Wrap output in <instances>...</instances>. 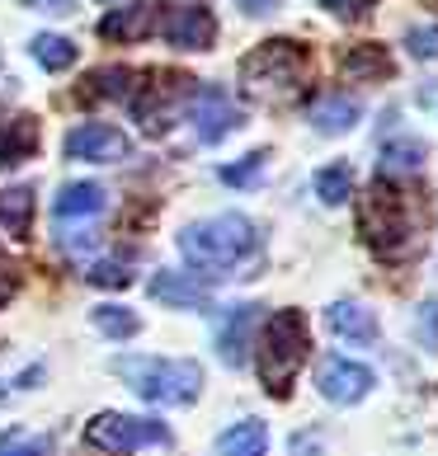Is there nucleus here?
<instances>
[{
    "instance_id": "nucleus-26",
    "label": "nucleus",
    "mask_w": 438,
    "mask_h": 456,
    "mask_svg": "<svg viewBox=\"0 0 438 456\" xmlns=\"http://www.w3.org/2000/svg\"><path fill=\"white\" fill-rule=\"evenodd\" d=\"M269 160H274V151H269V146H255L250 156H241L236 165H222V183H227V189H250V183L264 175Z\"/></svg>"
},
{
    "instance_id": "nucleus-14",
    "label": "nucleus",
    "mask_w": 438,
    "mask_h": 456,
    "mask_svg": "<svg viewBox=\"0 0 438 456\" xmlns=\"http://www.w3.org/2000/svg\"><path fill=\"white\" fill-rule=\"evenodd\" d=\"M137 71L132 66H99V71H90L86 80H80L76 99L80 104H99V99H113V104H123V99L137 94Z\"/></svg>"
},
{
    "instance_id": "nucleus-10",
    "label": "nucleus",
    "mask_w": 438,
    "mask_h": 456,
    "mask_svg": "<svg viewBox=\"0 0 438 456\" xmlns=\"http://www.w3.org/2000/svg\"><path fill=\"white\" fill-rule=\"evenodd\" d=\"M161 33L170 47H179V53H208L217 43V14L208 5H184V10L165 14Z\"/></svg>"
},
{
    "instance_id": "nucleus-5",
    "label": "nucleus",
    "mask_w": 438,
    "mask_h": 456,
    "mask_svg": "<svg viewBox=\"0 0 438 456\" xmlns=\"http://www.w3.org/2000/svg\"><path fill=\"white\" fill-rule=\"evenodd\" d=\"M113 371L146 404H165V410H179L203 395V367L194 358H118Z\"/></svg>"
},
{
    "instance_id": "nucleus-36",
    "label": "nucleus",
    "mask_w": 438,
    "mask_h": 456,
    "mask_svg": "<svg viewBox=\"0 0 438 456\" xmlns=\"http://www.w3.org/2000/svg\"><path fill=\"white\" fill-rule=\"evenodd\" d=\"M236 10H245L250 20H264V14L278 10V0H236Z\"/></svg>"
},
{
    "instance_id": "nucleus-29",
    "label": "nucleus",
    "mask_w": 438,
    "mask_h": 456,
    "mask_svg": "<svg viewBox=\"0 0 438 456\" xmlns=\"http://www.w3.org/2000/svg\"><path fill=\"white\" fill-rule=\"evenodd\" d=\"M86 282H95V287H128L132 273H128V264H118V259H99V264L86 268Z\"/></svg>"
},
{
    "instance_id": "nucleus-8",
    "label": "nucleus",
    "mask_w": 438,
    "mask_h": 456,
    "mask_svg": "<svg viewBox=\"0 0 438 456\" xmlns=\"http://www.w3.org/2000/svg\"><path fill=\"white\" fill-rule=\"evenodd\" d=\"M151 86H137L132 94V113L146 137H161L165 127L175 123V113H184V99L194 94V80L179 76V71H165V76H146Z\"/></svg>"
},
{
    "instance_id": "nucleus-7",
    "label": "nucleus",
    "mask_w": 438,
    "mask_h": 456,
    "mask_svg": "<svg viewBox=\"0 0 438 456\" xmlns=\"http://www.w3.org/2000/svg\"><path fill=\"white\" fill-rule=\"evenodd\" d=\"M184 123L194 127V137L203 142V146H212V142H222L227 132H236L245 123V113H241V104L231 99V90L227 86H194V94L184 99Z\"/></svg>"
},
{
    "instance_id": "nucleus-24",
    "label": "nucleus",
    "mask_w": 438,
    "mask_h": 456,
    "mask_svg": "<svg viewBox=\"0 0 438 456\" xmlns=\"http://www.w3.org/2000/svg\"><path fill=\"white\" fill-rule=\"evenodd\" d=\"M29 53L43 71H71L76 66V43L62 38V33H38V38L29 43Z\"/></svg>"
},
{
    "instance_id": "nucleus-3",
    "label": "nucleus",
    "mask_w": 438,
    "mask_h": 456,
    "mask_svg": "<svg viewBox=\"0 0 438 456\" xmlns=\"http://www.w3.org/2000/svg\"><path fill=\"white\" fill-rule=\"evenodd\" d=\"M311 76V47L297 38H264L241 57V90L260 104H288Z\"/></svg>"
},
{
    "instance_id": "nucleus-21",
    "label": "nucleus",
    "mask_w": 438,
    "mask_h": 456,
    "mask_svg": "<svg viewBox=\"0 0 438 456\" xmlns=\"http://www.w3.org/2000/svg\"><path fill=\"white\" fill-rule=\"evenodd\" d=\"M359 118H363V104H359V99L330 94V99H321V104L311 109V127L321 132V137H344L349 127H359Z\"/></svg>"
},
{
    "instance_id": "nucleus-20",
    "label": "nucleus",
    "mask_w": 438,
    "mask_h": 456,
    "mask_svg": "<svg viewBox=\"0 0 438 456\" xmlns=\"http://www.w3.org/2000/svg\"><path fill=\"white\" fill-rule=\"evenodd\" d=\"M33 151H38V118H10V123H0V170H10V165L29 160Z\"/></svg>"
},
{
    "instance_id": "nucleus-22",
    "label": "nucleus",
    "mask_w": 438,
    "mask_h": 456,
    "mask_svg": "<svg viewBox=\"0 0 438 456\" xmlns=\"http://www.w3.org/2000/svg\"><path fill=\"white\" fill-rule=\"evenodd\" d=\"M269 452V428L260 419H241L217 437V456H264Z\"/></svg>"
},
{
    "instance_id": "nucleus-9",
    "label": "nucleus",
    "mask_w": 438,
    "mask_h": 456,
    "mask_svg": "<svg viewBox=\"0 0 438 456\" xmlns=\"http://www.w3.org/2000/svg\"><path fill=\"white\" fill-rule=\"evenodd\" d=\"M66 160H90V165H118L132 156V137L113 123H80L66 132Z\"/></svg>"
},
{
    "instance_id": "nucleus-6",
    "label": "nucleus",
    "mask_w": 438,
    "mask_h": 456,
    "mask_svg": "<svg viewBox=\"0 0 438 456\" xmlns=\"http://www.w3.org/2000/svg\"><path fill=\"white\" fill-rule=\"evenodd\" d=\"M86 443L95 452H113V456H128V452H146V447H170V428L156 424V419H137V414H95L86 424Z\"/></svg>"
},
{
    "instance_id": "nucleus-32",
    "label": "nucleus",
    "mask_w": 438,
    "mask_h": 456,
    "mask_svg": "<svg viewBox=\"0 0 438 456\" xmlns=\"http://www.w3.org/2000/svg\"><path fill=\"white\" fill-rule=\"evenodd\" d=\"M20 282H24V273H20V264H14L10 255H0V306L20 292Z\"/></svg>"
},
{
    "instance_id": "nucleus-2",
    "label": "nucleus",
    "mask_w": 438,
    "mask_h": 456,
    "mask_svg": "<svg viewBox=\"0 0 438 456\" xmlns=\"http://www.w3.org/2000/svg\"><path fill=\"white\" fill-rule=\"evenodd\" d=\"M260 226L241 212H222V216H208V222H194L179 231V255L189 259L194 278H241V268L260 264Z\"/></svg>"
},
{
    "instance_id": "nucleus-12",
    "label": "nucleus",
    "mask_w": 438,
    "mask_h": 456,
    "mask_svg": "<svg viewBox=\"0 0 438 456\" xmlns=\"http://www.w3.org/2000/svg\"><path fill=\"white\" fill-rule=\"evenodd\" d=\"M151 297L165 301V306H175V311H208L212 306L208 282H198L194 273H175V268H161V273L151 278Z\"/></svg>"
},
{
    "instance_id": "nucleus-33",
    "label": "nucleus",
    "mask_w": 438,
    "mask_h": 456,
    "mask_svg": "<svg viewBox=\"0 0 438 456\" xmlns=\"http://www.w3.org/2000/svg\"><path fill=\"white\" fill-rule=\"evenodd\" d=\"M419 339L438 344V301H425V306H419Z\"/></svg>"
},
{
    "instance_id": "nucleus-31",
    "label": "nucleus",
    "mask_w": 438,
    "mask_h": 456,
    "mask_svg": "<svg viewBox=\"0 0 438 456\" xmlns=\"http://www.w3.org/2000/svg\"><path fill=\"white\" fill-rule=\"evenodd\" d=\"M316 5H321V10H330L335 14V20H368V10H373L377 5V0H316Z\"/></svg>"
},
{
    "instance_id": "nucleus-37",
    "label": "nucleus",
    "mask_w": 438,
    "mask_h": 456,
    "mask_svg": "<svg viewBox=\"0 0 438 456\" xmlns=\"http://www.w3.org/2000/svg\"><path fill=\"white\" fill-rule=\"evenodd\" d=\"M429 5H438V0H429Z\"/></svg>"
},
{
    "instance_id": "nucleus-1",
    "label": "nucleus",
    "mask_w": 438,
    "mask_h": 456,
    "mask_svg": "<svg viewBox=\"0 0 438 456\" xmlns=\"http://www.w3.org/2000/svg\"><path fill=\"white\" fill-rule=\"evenodd\" d=\"M429 231V189L419 179H373L363 208L359 235L382 264H410Z\"/></svg>"
},
{
    "instance_id": "nucleus-25",
    "label": "nucleus",
    "mask_w": 438,
    "mask_h": 456,
    "mask_svg": "<svg viewBox=\"0 0 438 456\" xmlns=\"http://www.w3.org/2000/svg\"><path fill=\"white\" fill-rule=\"evenodd\" d=\"M90 320H95L99 334H109V339H118V344L132 339V334H142V315L128 311V306H95Z\"/></svg>"
},
{
    "instance_id": "nucleus-30",
    "label": "nucleus",
    "mask_w": 438,
    "mask_h": 456,
    "mask_svg": "<svg viewBox=\"0 0 438 456\" xmlns=\"http://www.w3.org/2000/svg\"><path fill=\"white\" fill-rule=\"evenodd\" d=\"M406 47H410L419 61H438V24H429V28H410V33H406Z\"/></svg>"
},
{
    "instance_id": "nucleus-27",
    "label": "nucleus",
    "mask_w": 438,
    "mask_h": 456,
    "mask_svg": "<svg viewBox=\"0 0 438 456\" xmlns=\"http://www.w3.org/2000/svg\"><path fill=\"white\" fill-rule=\"evenodd\" d=\"M349 193H353V170H349V165H326V170L316 175V198H321L326 208L349 202Z\"/></svg>"
},
{
    "instance_id": "nucleus-23",
    "label": "nucleus",
    "mask_w": 438,
    "mask_h": 456,
    "mask_svg": "<svg viewBox=\"0 0 438 456\" xmlns=\"http://www.w3.org/2000/svg\"><path fill=\"white\" fill-rule=\"evenodd\" d=\"M33 226V189L20 183V189H5L0 193V231L10 235V240H24Z\"/></svg>"
},
{
    "instance_id": "nucleus-35",
    "label": "nucleus",
    "mask_w": 438,
    "mask_h": 456,
    "mask_svg": "<svg viewBox=\"0 0 438 456\" xmlns=\"http://www.w3.org/2000/svg\"><path fill=\"white\" fill-rule=\"evenodd\" d=\"M24 10H38V14H71L76 0H24Z\"/></svg>"
},
{
    "instance_id": "nucleus-15",
    "label": "nucleus",
    "mask_w": 438,
    "mask_h": 456,
    "mask_svg": "<svg viewBox=\"0 0 438 456\" xmlns=\"http://www.w3.org/2000/svg\"><path fill=\"white\" fill-rule=\"evenodd\" d=\"M326 325L335 339L344 344H377V315L363 306V301H335L326 311Z\"/></svg>"
},
{
    "instance_id": "nucleus-34",
    "label": "nucleus",
    "mask_w": 438,
    "mask_h": 456,
    "mask_svg": "<svg viewBox=\"0 0 438 456\" xmlns=\"http://www.w3.org/2000/svg\"><path fill=\"white\" fill-rule=\"evenodd\" d=\"M326 443H321V433H297L293 443H288V456H321Z\"/></svg>"
},
{
    "instance_id": "nucleus-18",
    "label": "nucleus",
    "mask_w": 438,
    "mask_h": 456,
    "mask_svg": "<svg viewBox=\"0 0 438 456\" xmlns=\"http://www.w3.org/2000/svg\"><path fill=\"white\" fill-rule=\"evenodd\" d=\"M392 71H396V61L382 43H353L340 53V76L344 80H386Z\"/></svg>"
},
{
    "instance_id": "nucleus-11",
    "label": "nucleus",
    "mask_w": 438,
    "mask_h": 456,
    "mask_svg": "<svg viewBox=\"0 0 438 456\" xmlns=\"http://www.w3.org/2000/svg\"><path fill=\"white\" fill-rule=\"evenodd\" d=\"M373 391V367L353 362V358H330L321 367V395L330 404H359Z\"/></svg>"
},
{
    "instance_id": "nucleus-17",
    "label": "nucleus",
    "mask_w": 438,
    "mask_h": 456,
    "mask_svg": "<svg viewBox=\"0 0 438 456\" xmlns=\"http://www.w3.org/2000/svg\"><path fill=\"white\" fill-rule=\"evenodd\" d=\"M151 28H156V10L128 0V5L109 10L104 20H99V38H109V43H137V38H146Z\"/></svg>"
},
{
    "instance_id": "nucleus-19",
    "label": "nucleus",
    "mask_w": 438,
    "mask_h": 456,
    "mask_svg": "<svg viewBox=\"0 0 438 456\" xmlns=\"http://www.w3.org/2000/svg\"><path fill=\"white\" fill-rule=\"evenodd\" d=\"M425 160H429V146H425V142L401 137V142H386V146H382L377 175H382V179H419Z\"/></svg>"
},
{
    "instance_id": "nucleus-16",
    "label": "nucleus",
    "mask_w": 438,
    "mask_h": 456,
    "mask_svg": "<svg viewBox=\"0 0 438 456\" xmlns=\"http://www.w3.org/2000/svg\"><path fill=\"white\" fill-rule=\"evenodd\" d=\"M104 183H95V179H76V183H62L57 198H53V216L57 222H76V216H99L104 212Z\"/></svg>"
},
{
    "instance_id": "nucleus-28",
    "label": "nucleus",
    "mask_w": 438,
    "mask_h": 456,
    "mask_svg": "<svg viewBox=\"0 0 438 456\" xmlns=\"http://www.w3.org/2000/svg\"><path fill=\"white\" fill-rule=\"evenodd\" d=\"M0 456H53V437H33L24 428L0 433Z\"/></svg>"
},
{
    "instance_id": "nucleus-13",
    "label": "nucleus",
    "mask_w": 438,
    "mask_h": 456,
    "mask_svg": "<svg viewBox=\"0 0 438 456\" xmlns=\"http://www.w3.org/2000/svg\"><path fill=\"white\" fill-rule=\"evenodd\" d=\"M260 306L255 301H241V306H227L222 320H217V358L227 367L245 362V344H250V325H255Z\"/></svg>"
},
{
    "instance_id": "nucleus-4",
    "label": "nucleus",
    "mask_w": 438,
    "mask_h": 456,
    "mask_svg": "<svg viewBox=\"0 0 438 456\" xmlns=\"http://www.w3.org/2000/svg\"><path fill=\"white\" fill-rule=\"evenodd\" d=\"M311 358V330H307V315L302 311H274L260 330V348H255V362H260V381L274 400H288L293 395V381L297 371L307 367Z\"/></svg>"
}]
</instances>
